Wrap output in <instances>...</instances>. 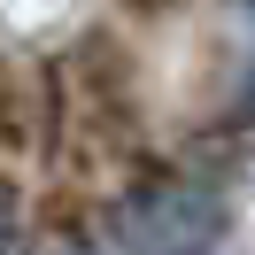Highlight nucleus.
<instances>
[{
	"label": "nucleus",
	"instance_id": "obj_2",
	"mask_svg": "<svg viewBox=\"0 0 255 255\" xmlns=\"http://www.w3.org/2000/svg\"><path fill=\"white\" fill-rule=\"evenodd\" d=\"M8 240H16V193L0 186V255H8Z\"/></svg>",
	"mask_w": 255,
	"mask_h": 255
},
{
	"label": "nucleus",
	"instance_id": "obj_1",
	"mask_svg": "<svg viewBox=\"0 0 255 255\" xmlns=\"http://www.w3.org/2000/svg\"><path fill=\"white\" fill-rule=\"evenodd\" d=\"M109 224L124 255H201L224 240V201L209 186H147V193H124Z\"/></svg>",
	"mask_w": 255,
	"mask_h": 255
},
{
	"label": "nucleus",
	"instance_id": "obj_3",
	"mask_svg": "<svg viewBox=\"0 0 255 255\" xmlns=\"http://www.w3.org/2000/svg\"><path fill=\"white\" fill-rule=\"evenodd\" d=\"M47 255H93V248H47Z\"/></svg>",
	"mask_w": 255,
	"mask_h": 255
}]
</instances>
